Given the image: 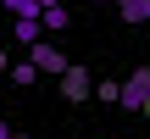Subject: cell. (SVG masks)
<instances>
[{
	"label": "cell",
	"instance_id": "obj_2",
	"mask_svg": "<svg viewBox=\"0 0 150 139\" xmlns=\"http://www.w3.org/2000/svg\"><path fill=\"white\" fill-rule=\"evenodd\" d=\"M28 61H33V67H39V72H56V78H61V72H67V67H72V61H67V56H61V50H56V45H45V39H39V45H33V50H28Z\"/></svg>",
	"mask_w": 150,
	"mask_h": 139
},
{
	"label": "cell",
	"instance_id": "obj_6",
	"mask_svg": "<svg viewBox=\"0 0 150 139\" xmlns=\"http://www.w3.org/2000/svg\"><path fill=\"white\" fill-rule=\"evenodd\" d=\"M33 78H39V67H33V61H17V67H11V84H17V89H28Z\"/></svg>",
	"mask_w": 150,
	"mask_h": 139
},
{
	"label": "cell",
	"instance_id": "obj_11",
	"mask_svg": "<svg viewBox=\"0 0 150 139\" xmlns=\"http://www.w3.org/2000/svg\"><path fill=\"white\" fill-rule=\"evenodd\" d=\"M17 139H22V134H17Z\"/></svg>",
	"mask_w": 150,
	"mask_h": 139
},
{
	"label": "cell",
	"instance_id": "obj_9",
	"mask_svg": "<svg viewBox=\"0 0 150 139\" xmlns=\"http://www.w3.org/2000/svg\"><path fill=\"white\" fill-rule=\"evenodd\" d=\"M11 67H17V61H11V56H6V50H0V72H11Z\"/></svg>",
	"mask_w": 150,
	"mask_h": 139
},
{
	"label": "cell",
	"instance_id": "obj_4",
	"mask_svg": "<svg viewBox=\"0 0 150 139\" xmlns=\"http://www.w3.org/2000/svg\"><path fill=\"white\" fill-rule=\"evenodd\" d=\"M111 6H117V11H122V22H134V28L150 22V0H111Z\"/></svg>",
	"mask_w": 150,
	"mask_h": 139
},
{
	"label": "cell",
	"instance_id": "obj_1",
	"mask_svg": "<svg viewBox=\"0 0 150 139\" xmlns=\"http://www.w3.org/2000/svg\"><path fill=\"white\" fill-rule=\"evenodd\" d=\"M122 111H145L150 117V67H134V78L122 84Z\"/></svg>",
	"mask_w": 150,
	"mask_h": 139
},
{
	"label": "cell",
	"instance_id": "obj_10",
	"mask_svg": "<svg viewBox=\"0 0 150 139\" xmlns=\"http://www.w3.org/2000/svg\"><path fill=\"white\" fill-rule=\"evenodd\" d=\"M0 139H17V134H11V128H6V117H0Z\"/></svg>",
	"mask_w": 150,
	"mask_h": 139
},
{
	"label": "cell",
	"instance_id": "obj_7",
	"mask_svg": "<svg viewBox=\"0 0 150 139\" xmlns=\"http://www.w3.org/2000/svg\"><path fill=\"white\" fill-rule=\"evenodd\" d=\"M95 100H100V106H122V84H111V78H106V84L95 89Z\"/></svg>",
	"mask_w": 150,
	"mask_h": 139
},
{
	"label": "cell",
	"instance_id": "obj_5",
	"mask_svg": "<svg viewBox=\"0 0 150 139\" xmlns=\"http://www.w3.org/2000/svg\"><path fill=\"white\" fill-rule=\"evenodd\" d=\"M0 6H6L17 22H28V17H45V11H39V0H0Z\"/></svg>",
	"mask_w": 150,
	"mask_h": 139
},
{
	"label": "cell",
	"instance_id": "obj_8",
	"mask_svg": "<svg viewBox=\"0 0 150 139\" xmlns=\"http://www.w3.org/2000/svg\"><path fill=\"white\" fill-rule=\"evenodd\" d=\"M67 22H72V17H67V6H56V11H45V28H50V33H56V28H67Z\"/></svg>",
	"mask_w": 150,
	"mask_h": 139
},
{
	"label": "cell",
	"instance_id": "obj_3",
	"mask_svg": "<svg viewBox=\"0 0 150 139\" xmlns=\"http://www.w3.org/2000/svg\"><path fill=\"white\" fill-rule=\"evenodd\" d=\"M89 89H100V84L89 78V67H67V72H61V95H67V100H89Z\"/></svg>",
	"mask_w": 150,
	"mask_h": 139
}]
</instances>
